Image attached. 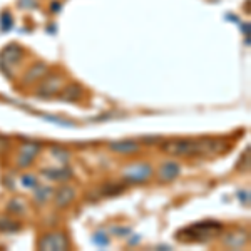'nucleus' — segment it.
Here are the masks:
<instances>
[{"label":"nucleus","mask_w":251,"mask_h":251,"mask_svg":"<svg viewBox=\"0 0 251 251\" xmlns=\"http://www.w3.org/2000/svg\"><path fill=\"white\" fill-rule=\"evenodd\" d=\"M22 57H24V50L19 46L5 47L2 50V54H0V60H2V64H3V67H5V69L15 66V64H19Z\"/></svg>","instance_id":"0eeeda50"},{"label":"nucleus","mask_w":251,"mask_h":251,"mask_svg":"<svg viewBox=\"0 0 251 251\" xmlns=\"http://www.w3.org/2000/svg\"><path fill=\"white\" fill-rule=\"evenodd\" d=\"M7 209H9V213L12 214H22V213H25V204L20 200H12L9 206H7Z\"/></svg>","instance_id":"dca6fc26"},{"label":"nucleus","mask_w":251,"mask_h":251,"mask_svg":"<svg viewBox=\"0 0 251 251\" xmlns=\"http://www.w3.org/2000/svg\"><path fill=\"white\" fill-rule=\"evenodd\" d=\"M49 194H52V189L50 188H39L37 191H35V194H34V200L37 201V203H46V201L49 200Z\"/></svg>","instance_id":"f3484780"},{"label":"nucleus","mask_w":251,"mask_h":251,"mask_svg":"<svg viewBox=\"0 0 251 251\" xmlns=\"http://www.w3.org/2000/svg\"><path fill=\"white\" fill-rule=\"evenodd\" d=\"M46 174L50 179H57V181H66L67 177H71V171L69 169H49Z\"/></svg>","instance_id":"4468645a"},{"label":"nucleus","mask_w":251,"mask_h":251,"mask_svg":"<svg viewBox=\"0 0 251 251\" xmlns=\"http://www.w3.org/2000/svg\"><path fill=\"white\" fill-rule=\"evenodd\" d=\"M229 148V144L223 139H179V141H168L163 144L164 152L171 156H200V154H221Z\"/></svg>","instance_id":"f257e3e1"},{"label":"nucleus","mask_w":251,"mask_h":251,"mask_svg":"<svg viewBox=\"0 0 251 251\" xmlns=\"http://www.w3.org/2000/svg\"><path fill=\"white\" fill-rule=\"evenodd\" d=\"M0 27H2V30H9L12 27V15L10 12H3L2 14V24H0Z\"/></svg>","instance_id":"a211bd4d"},{"label":"nucleus","mask_w":251,"mask_h":251,"mask_svg":"<svg viewBox=\"0 0 251 251\" xmlns=\"http://www.w3.org/2000/svg\"><path fill=\"white\" fill-rule=\"evenodd\" d=\"M39 248L47 251H64L69 248V241L64 233H49L40 238Z\"/></svg>","instance_id":"20e7f679"},{"label":"nucleus","mask_w":251,"mask_h":251,"mask_svg":"<svg viewBox=\"0 0 251 251\" xmlns=\"http://www.w3.org/2000/svg\"><path fill=\"white\" fill-rule=\"evenodd\" d=\"M181 174V166L174 161H168V163L161 164L159 169H157V179L161 183H169V181H174L177 176Z\"/></svg>","instance_id":"423d86ee"},{"label":"nucleus","mask_w":251,"mask_h":251,"mask_svg":"<svg viewBox=\"0 0 251 251\" xmlns=\"http://www.w3.org/2000/svg\"><path fill=\"white\" fill-rule=\"evenodd\" d=\"M246 240H248V238H246L245 231H233V233H228L225 238H223V243H225V246H228V248L238 250L245 245Z\"/></svg>","instance_id":"f8f14e48"},{"label":"nucleus","mask_w":251,"mask_h":251,"mask_svg":"<svg viewBox=\"0 0 251 251\" xmlns=\"http://www.w3.org/2000/svg\"><path fill=\"white\" fill-rule=\"evenodd\" d=\"M20 229V225L17 221H12V220H0V231L3 233H14V231H19Z\"/></svg>","instance_id":"2eb2a0df"},{"label":"nucleus","mask_w":251,"mask_h":251,"mask_svg":"<svg viewBox=\"0 0 251 251\" xmlns=\"http://www.w3.org/2000/svg\"><path fill=\"white\" fill-rule=\"evenodd\" d=\"M5 148H7V139H3V137H0V152H2Z\"/></svg>","instance_id":"aec40b11"},{"label":"nucleus","mask_w":251,"mask_h":251,"mask_svg":"<svg viewBox=\"0 0 251 251\" xmlns=\"http://www.w3.org/2000/svg\"><path fill=\"white\" fill-rule=\"evenodd\" d=\"M154 174V169L149 163H132V164H127L126 168L123 169V177L129 183H146L149 181Z\"/></svg>","instance_id":"f03ea898"},{"label":"nucleus","mask_w":251,"mask_h":251,"mask_svg":"<svg viewBox=\"0 0 251 251\" xmlns=\"http://www.w3.org/2000/svg\"><path fill=\"white\" fill-rule=\"evenodd\" d=\"M184 231L191 234L189 240L186 241H208L221 231V225H218V223H198L193 228H188Z\"/></svg>","instance_id":"7ed1b4c3"},{"label":"nucleus","mask_w":251,"mask_h":251,"mask_svg":"<svg viewBox=\"0 0 251 251\" xmlns=\"http://www.w3.org/2000/svg\"><path fill=\"white\" fill-rule=\"evenodd\" d=\"M47 71H49L47 64H44V62L34 64V66L27 71L25 77H24V84H25V86H29V84H34V82H37V80L44 79V77H46V74H47Z\"/></svg>","instance_id":"9d476101"},{"label":"nucleus","mask_w":251,"mask_h":251,"mask_svg":"<svg viewBox=\"0 0 251 251\" xmlns=\"http://www.w3.org/2000/svg\"><path fill=\"white\" fill-rule=\"evenodd\" d=\"M82 97V87L79 84H71V86L64 87L60 92V99L64 100H79Z\"/></svg>","instance_id":"ddd939ff"},{"label":"nucleus","mask_w":251,"mask_h":251,"mask_svg":"<svg viewBox=\"0 0 251 251\" xmlns=\"http://www.w3.org/2000/svg\"><path fill=\"white\" fill-rule=\"evenodd\" d=\"M22 181H24V186H27V188H35V186H37L35 177H32V176H24Z\"/></svg>","instance_id":"6ab92c4d"},{"label":"nucleus","mask_w":251,"mask_h":251,"mask_svg":"<svg viewBox=\"0 0 251 251\" xmlns=\"http://www.w3.org/2000/svg\"><path fill=\"white\" fill-rule=\"evenodd\" d=\"M109 148H111V151L124 156L136 154V152L141 151V144L137 141H114V143L109 144Z\"/></svg>","instance_id":"1a4fd4ad"},{"label":"nucleus","mask_w":251,"mask_h":251,"mask_svg":"<svg viewBox=\"0 0 251 251\" xmlns=\"http://www.w3.org/2000/svg\"><path fill=\"white\" fill-rule=\"evenodd\" d=\"M75 198V191L74 188H71V186H62V188L57 189V193H55V206L57 208H66L74 201Z\"/></svg>","instance_id":"9b49d317"},{"label":"nucleus","mask_w":251,"mask_h":251,"mask_svg":"<svg viewBox=\"0 0 251 251\" xmlns=\"http://www.w3.org/2000/svg\"><path fill=\"white\" fill-rule=\"evenodd\" d=\"M40 151V146L35 143H25L20 146V152H19V166H27L34 161V157L37 156V152Z\"/></svg>","instance_id":"6e6552de"},{"label":"nucleus","mask_w":251,"mask_h":251,"mask_svg":"<svg viewBox=\"0 0 251 251\" xmlns=\"http://www.w3.org/2000/svg\"><path fill=\"white\" fill-rule=\"evenodd\" d=\"M64 84V79L57 77V75H46L44 82L39 86V91H37V96L39 97H50L54 94H57L60 91V86Z\"/></svg>","instance_id":"39448f33"}]
</instances>
